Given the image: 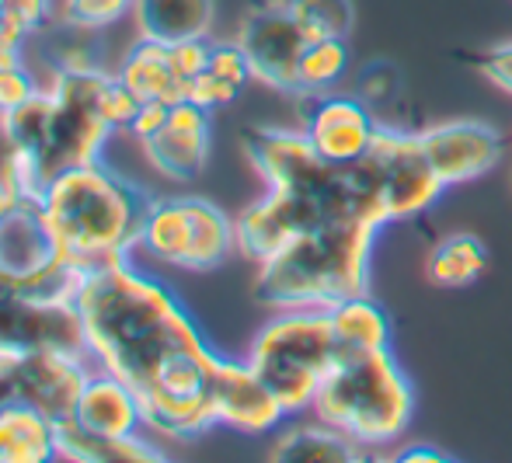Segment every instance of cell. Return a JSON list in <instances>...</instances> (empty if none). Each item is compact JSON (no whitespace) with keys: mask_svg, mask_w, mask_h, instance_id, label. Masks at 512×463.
I'll use <instances>...</instances> for the list:
<instances>
[{"mask_svg":"<svg viewBox=\"0 0 512 463\" xmlns=\"http://www.w3.org/2000/svg\"><path fill=\"white\" fill-rule=\"evenodd\" d=\"M310 415L363 450L394 446L415 418V387L391 349L345 352L314 394Z\"/></svg>","mask_w":512,"mask_h":463,"instance_id":"cell-5","label":"cell"},{"mask_svg":"<svg viewBox=\"0 0 512 463\" xmlns=\"http://www.w3.org/2000/svg\"><path fill=\"white\" fill-rule=\"evenodd\" d=\"M234 42L248 56L251 77L262 88L279 94H297L300 56L307 49V32L297 25L286 0H265L244 14Z\"/></svg>","mask_w":512,"mask_h":463,"instance_id":"cell-10","label":"cell"},{"mask_svg":"<svg viewBox=\"0 0 512 463\" xmlns=\"http://www.w3.org/2000/svg\"><path fill=\"white\" fill-rule=\"evenodd\" d=\"M377 77H380L377 63H373V67H366L363 77H359V98H363L370 108L380 105V101H391L394 94H398V84H401L398 70H394V74H387V81H377Z\"/></svg>","mask_w":512,"mask_h":463,"instance_id":"cell-33","label":"cell"},{"mask_svg":"<svg viewBox=\"0 0 512 463\" xmlns=\"http://www.w3.org/2000/svg\"><path fill=\"white\" fill-rule=\"evenodd\" d=\"M39 91H42V74H35L28 60H18V63H7V67H0V115L21 108L25 101H32Z\"/></svg>","mask_w":512,"mask_h":463,"instance_id":"cell-29","label":"cell"},{"mask_svg":"<svg viewBox=\"0 0 512 463\" xmlns=\"http://www.w3.org/2000/svg\"><path fill=\"white\" fill-rule=\"evenodd\" d=\"M18 401V380H14V363L0 359V408Z\"/></svg>","mask_w":512,"mask_h":463,"instance_id":"cell-36","label":"cell"},{"mask_svg":"<svg viewBox=\"0 0 512 463\" xmlns=\"http://www.w3.org/2000/svg\"><path fill=\"white\" fill-rule=\"evenodd\" d=\"M4 164H7V143H4V136H0V171H4Z\"/></svg>","mask_w":512,"mask_h":463,"instance_id":"cell-38","label":"cell"},{"mask_svg":"<svg viewBox=\"0 0 512 463\" xmlns=\"http://www.w3.org/2000/svg\"><path fill=\"white\" fill-rule=\"evenodd\" d=\"M387 223L377 213H349L293 237L258 262L255 300L269 310H331L370 289V251Z\"/></svg>","mask_w":512,"mask_h":463,"instance_id":"cell-3","label":"cell"},{"mask_svg":"<svg viewBox=\"0 0 512 463\" xmlns=\"http://www.w3.org/2000/svg\"><path fill=\"white\" fill-rule=\"evenodd\" d=\"M349 74V46L345 39H310L300 56L297 94H328Z\"/></svg>","mask_w":512,"mask_h":463,"instance_id":"cell-25","label":"cell"},{"mask_svg":"<svg viewBox=\"0 0 512 463\" xmlns=\"http://www.w3.org/2000/svg\"><path fill=\"white\" fill-rule=\"evenodd\" d=\"M304 115V133L314 150L335 168H349L370 150L380 122L373 119V108L359 94H310Z\"/></svg>","mask_w":512,"mask_h":463,"instance_id":"cell-15","label":"cell"},{"mask_svg":"<svg viewBox=\"0 0 512 463\" xmlns=\"http://www.w3.org/2000/svg\"><path fill=\"white\" fill-rule=\"evenodd\" d=\"M56 14H60V0H4L0 21L25 39H39L49 25H56Z\"/></svg>","mask_w":512,"mask_h":463,"instance_id":"cell-28","label":"cell"},{"mask_svg":"<svg viewBox=\"0 0 512 463\" xmlns=\"http://www.w3.org/2000/svg\"><path fill=\"white\" fill-rule=\"evenodd\" d=\"M269 460L276 463H356L366 460V450L352 443L345 432L331 429L328 422L314 418V422L297 425H279V436L272 439Z\"/></svg>","mask_w":512,"mask_h":463,"instance_id":"cell-22","label":"cell"},{"mask_svg":"<svg viewBox=\"0 0 512 463\" xmlns=\"http://www.w3.org/2000/svg\"><path fill=\"white\" fill-rule=\"evenodd\" d=\"M237 94H241V88L220 81V77L209 74V70H203V74H199L196 81H192V88H189V98L196 101V105L209 108V112H216V108H227L230 101H237Z\"/></svg>","mask_w":512,"mask_h":463,"instance_id":"cell-31","label":"cell"},{"mask_svg":"<svg viewBox=\"0 0 512 463\" xmlns=\"http://www.w3.org/2000/svg\"><path fill=\"white\" fill-rule=\"evenodd\" d=\"M136 251L164 269L213 272L237 255V227L206 195H150Z\"/></svg>","mask_w":512,"mask_h":463,"instance_id":"cell-7","label":"cell"},{"mask_svg":"<svg viewBox=\"0 0 512 463\" xmlns=\"http://www.w3.org/2000/svg\"><path fill=\"white\" fill-rule=\"evenodd\" d=\"M32 352H84V324L74 300L0 293V359Z\"/></svg>","mask_w":512,"mask_h":463,"instance_id":"cell-11","label":"cell"},{"mask_svg":"<svg viewBox=\"0 0 512 463\" xmlns=\"http://www.w3.org/2000/svg\"><path fill=\"white\" fill-rule=\"evenodd\" d=\"M70 418H74L81 429L98 432V436H112V439L147 432V418H143V404H140V397H136V390L129 387L122 376L98 370V366L91 370Z\"/></svg>","mask_w":512,"mask_h":463,"instance_id":"cell-17","label":"cell"},{"mask_svg":"<svg viewBox=\"0 0 512 463\" xmlns=\"http://www.w3.org/2000/svg\"><path fill=\"white\" fill-rule=\"evenodd\" d=\"M394 460H401V463H446L450 457L439 453V450H432V446H411V450L398 453Z\"/></svg>","mask_w":512,"mask_h":463,"instance_id":"cell-37","label":"cell"},{"mask_svg":"<svg viewBox=\"0 0 512 463\" xmlns=\"http://www.w3.org/2000/svg\"><path fill=\"white\" fill-rule=\"evenodd\" d=\"M60 460L70 463H164L168 460V443L154 432H136L126 439L98 436L67 418L60 422Z\"/></svg>","mask_w":512,"mask_h":463,"instance_id":"cell-20","label":"cell"},{"mask_svg":"<svg viewBox=\"0 0 512 463\" xmlns=\"http://www.w3.org/2000/svg\"><path fill=\"white\" fill-rule=\"evenodd\" d=\"M140 150L161 178L175 185L196 182L206 171L209 150H213V112L192 98L175 101L168 122L150 140H143Z\"/></svg>","mask_w":512,"mask_h":463,"instance_id":"cell-14","label":"cell"},{"mask_svg":"<svg viewBox=\"0 0 512 463\" xmlns=\"http://www.w3.org/2000/svg\"><path fill=\"white\" fill-rule=\"evenodd\" d=\"M115 77H119L140 101H164V105L185 101L192 88L182 77V70H178L171 46L150 42V39H136V46L122 56Z\"/></svg>","mask_w":512,"mask_h":463,"instance_id":"cell-19","label":"cell"},{"mask_svg":"<svg viewBox=\"0 0 512 463\" xmlns=\"http://www.w3.org/2000/svg\"><path fill=\"white\" fill-rule=\"evenodd\" d=\"M286 7L307 39H349L356 25L352 0H286Z\"/></svg>","mask_w":512,"mask_h":463,"instance_id":"cell-26","label":"cell"},{"mask_svg":"<svg viewBox=\"0 0 512 463\" xmlns=\"http://www.w3.org/2000/svg\"><path fill=\"white\" fill-rule=\"evenodd\" d=\"M418 140L446 188L478 182L502 164L506 143L485 119H446L418 129Z\"/></svg>","mask_w":512,"mask_h":463,"instance_id":"cell-12","label":"cell"},{"mask_svg":"<svg viewBox=\"0 0 512 463\" xmlns=\"http://www.w3.org/2000/svg\"><path fill=\"white\" fill-rule=\"evenodd\" d=\"M81 279L84 272L63 258L35 199H25L0 223V293L74 300Z\"/></svg>","mask_w":512,"mask_h":463,"instance_id":"cell-9","label":"cell"},{"mask_svg":"<svg viewBox=\"0 0 512 463\" xmlns=\"http://www.w3.org/2000/svg\"><path fill=\"white\" fill-rule=\"evenodd\" d=\"M21 202H25V195H21V188L11 182V178L4 175V171H0V223L7 220V216L14 213V209L21 206Z\"/></svg>","mask_w":512,"mask_h":463,"instance_id":"cell-35","label":"cell"},{"mask_svg":"<svg viewBox=\"0 0 512 463\" xmlns=\"http://www.w3.org/2000/svg\"><path fill=\"white\" fill-rule=\"evenodd\" d=\"M74 307L84 324L88 359L98 370L122 376L136 394L171 363L213 349L182 296L133 258L84 272Z\"/></svg>","mask_w":512,"mask_h":463,"instance_id":"cell-1","label":"cell"},{"mask_svg":"<svg viewBox=\"0 0 512 463\" xmlns=\"http://www.w3.org/2000/svg\"><path fill=\"white\" fill-rule=\"evenodd\" d=\"M129 18L136 39L164 42V46L213 39L216 0H133Z\"/></svg>","mask_w":512,"mask_h":463,"instance_id":"cell-18","label":"cell"},{"mask_svg":"<svg viewBox=\"0 0 512 463\" xmlns=\"http://www.w3.org/2000/svg\"><path fill=\"white\" fill-rule=\"evenodd\" d=\"M60 460V422L25 401L0 408V463Z\"/></svg>","mask_w":512,"mask_h":463,"instance_id":"cell-21","label":"cell"},{"mask_svg":"<svg viewBox=\"0 0 512 463\" xmlns=\"http://www.w3.org/2000/svg\"><path fill=\"white\" fill-rule=\"evenodd\" d=\"M331 328L338 338V356L345 352H377L391 349V317L370 293L349 296L328 310Z\"/></svg>","mask_w":512,"mask_h":463,"instance_id":"cell-23","label":"cell"},{"mask_svg":"<svg viewBox=\"0 0 512 463\" xmlns=\"http://www.w3.org/2000/svg\"><path fill=\"white\" fill-rule=\"evenodd\" d=\"M11 363L18 380V401L46 411L53 422H67L74 415L77 397L95 370L84 352H32Z\"/></svg>","mask_w":512,"mask_h":463,"instance_id":"cell-16","label":"cell"},{"mask_svg":"<svg viewBox=\"0 0 512 463\" xmlns=\"http://www.w3.org/2000/svg\"><path fill=\"white\" fill-rule=\"evenodd\" d=\"M481 77L492 81L499 91L512 94V42H499V46L481 53Z\"/></svg>","mask_w":512,"mask_h":463,"instance_id":"cell-32","label":"cell"},{"mask_svg":"<svg viewBox=\"0 0 512 463\" xmlns=\"http://www.w3.org/2000/svg\"><path fill=\"white\" fill-rule=\"evenodd\" d=\"M112 77L102 63H60L42 74V91L32 101L0 115V136L7 143L4 175L25 199L39 202L63 171L105 157L115 129L98 101Z\"/></svg>","mask_w":512,"mask_h":463,"instance_id":"cell-2","label":"cell"},{"mask_svg":"<svg viewBox=\"0 0 512 463\" xmlns=\"http://www.w3.org/2000/svg\"><path fill=\"white\" fill-rule=\"evenodd\" d=\"M209 390H213L216 425L223 429L244 432V436H269L290 418L283 401L272 394V387L255 373L248 359H216Z\"/></svg>","mask_w":512,"mask_h":463,"instance_id":"cell-13","label":"cell"},{"mask_svg":"<svg viewBox=\"0 0 512 463\" xmlns=\"http://www.w3.org/2000/svg\"><path fill=\"white\" fill-rule=\"evenodd\" d=\"M206 70L241 91L255 81V77H251V67H248V56H244V49L237 46V42H213V46H209Z\"/></svg>","mask_w":512,"mask_h":463,"instance_id":"cell-30","label":"cell"},{"mask_svg":"<svg viewBox=\"0 0 512 463\" xmlns=\"http://www.w3.org/2000/svg\"><path fill=\"white\" fill-rule=\"evenodd\" d=\"M147 206L150 195L105 161L63 171L39 199L53 241L81 272L133 258Z\"/></svg>","mask_w":512,"mask_h":463,"instance_id":"cell-4","label":"cell"},{"mask_svg":"<svg viewBox=\"0 0 512 463\" xmlns=\"http://www.w3.org/2000/svg\"><path fill=\"white\" fill-rule=\"evenodd\" d=\"M244 359L283 401L286 415H304L338 363V338L328 310H276L251 338Z\"/></svg>","mask_w":512,"mask_h":463,"instance_id":"cell-6","label":"cell"},{"mask_svg":"<svg viewBox=\"0 0 512 463\" xmlns=\"http://www.w3.org/2000/svg\"><path fill=\"white\" fill-rule=\"evenodd\" d=\"M129 11H133V0H60L56 21L74 32H102Z\"/></svg>","mask_w":512,"mask_h":463,"instance_id":"cell-27","label":"cell"},{"mask_svg":"<svg viewBox=\"0 0 512 463\" xmlns=\"http://www.w3.org/2000/svg\"><path fill=\"white\" fill-rule=\"evenodd\" d=\"M488 269V251L481 237L474 234H450L429 251L425 258V276L439 289H464L478 282Z\"/></svg>","mask_w":512,"mask_h":463,"instance_id":"cell-24","label":"cell"},{"mask_svg":"<svg viewBox=\"0 0 512 463\" xmlns=\"http://www.w3.org/2000/svg\"><path fill=\"white\" fill-rule=\"evenodd\" d=\"M168 112H171V105H164V101H140V112H136L133 126H129V136H133L136 143L150 140V136L168 122Z\"/></svg>","mask_w":512,"mask_h":463,"instance_id":"cell-34","label":"cell"},{"mask_svg":"<svg viewBox=\"0 0 512 463\" xmlns=\"http://www.w3.org/2000/svg\"><path fill=\"white\" fill-rule=\"evenodd\" d=\"M0 11H4V0H0Z\"/></svg>","mask_w":512,"mask_h":463,"instance_id":"cell-39","label":"cell"},{"mask_svg":"<svg viewBox=\"0 0 512 463\" xmlns=\"http://www.w3.org/2000/svg\"><path fill=\"white\" fill-rule=\"evenodd\" d=\"M352 168L380 202L387 223L415 220L436 206L446 192V182L429 164L418 133H408V129L380 126L370 150Z\"/></svg>","mask_w":512,"mask_h":463,"instance_id":"cell-8","label":"cell"}]
</instances>
